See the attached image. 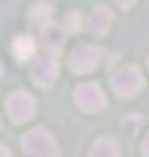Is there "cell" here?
I'll return each instance as SVG.
<instances>
[{"label":"cell","mask_w":149,"mask_h":157,"mask_svg":"<svg viewBox=\"0 0 149 157\" xmlns=\"http://www.w3.org/2000/svg\"><path fill=\"white\" fill-rule=\"evenodd\" d=\"M21 147H24V152L37 155V157H58V144L44 128L29 131V134L21 139Z\"/></svg>","instance_id":"obj_1"},{"label":"cell","mask_w":149,"mask_h":157,"mask_svg":"<svg viewBox=\"0 0 149 157\" xmlns=\"http://www.w3.org/2000/svg\"><path fill=\"white\" fill-rule=\"evenodd\" d=\"M144 86V76L136 66H123L113 73V89L120 97H133L136 92H141Z\"/></svg>","instance_id":"obj_2"},{"label":"cell","mask_w":149,"mask_h":157,"mask_svg":"<svg viewBox=\"0 0 149 157\" xmlns=\"http://www.w3.org/2000/svg\"><path fill=\"white\" fill-rule=\"evenodd\" d=\"M102 63V50L99 47H89V45H81L71 52L68 58V66L73 68L76 73H89Z\"/></svg>","instance_id":"obj_3"},{"label":"cell","mask_w":149,"mask_h":157,"mask_svg":"<svg viewBox=\"0 0 149 157\" xmlns=\"http://www.w3.org/2000/svg\"><path fill=\"white\" fill-rule=\"evenodd\" d=\"M34 110H37V102H34V97L26 94V92H13V94L8 97V115H11L13 123L29 121V118L34 115Z\"/></svg>","instance_id":"obj_4"},{"label":"cell","mask_w":149,"mask_h":157,"mask_svg":"<svg viewBox=\"0 0 149 157\" xmlns=\"http://www.w3.org/2000/svg\"><path fill=\"white\" fill-rule=\"evenodd\" d=\"M73 97H76V105L86 113H97L105 107V94H102V89L97 84H78Z\"/></svg>","instance_id":"obj_5"},{"label":"cell","mask_w":149,"mask_h":157,"mask_svg":"<svg viewBox=\"0 0 149 157\" xmlns=\"http://www.w3.org/2000/svg\"><path fill=\"white\" fill-rule=\"evenodd\" d=\"M32 76H34V81H37L39 86H50L52 81H55V76H58V63H55V55H39L37 58V63H34V68H32Z\"/></svg>","instance_id":"obj_6"},{"label":"cell","mask_w":149,"mask_h":157,"mask_svg":"<svg viewBox=\"0 0 149 157\" xmlns=\"http://www.w3.org/2000/svg\"><path fill=\"white\" fill-rule=\"evenodd\" d=\"M89 157H120V147H118L115 139L102 136V139L94 141V147H92V152H89Z\"/></svg>","instance_id":"obj_7"},{"label":"cell","mask_w":149,"mask_h":157,"mask_svg":"<svg viewBox=\"0 0 149 157\" xmlns=\"http://www.w3.org/2000/svg\"><path fill=\"white\" fill-rule=\"evenodd\" d=\"M110 24H113L110 11L99 6V8H94V13L89 16V32H94V34H105L107 29H110Z\"/></svg>","instance_id":"obj_8"},{"label":"cell","mask_w":149,"mask_h":157,"mask_svg":"<svg viewBox=\"0 0 149 157\" xmlns=\"http://www.w3.org/2000/svg\"><path fill=\"white\" fill-rule=\"evenodd\" d=\"M34 50H37V42H34L32 37H18L16 42H13V52H16L18 60H29V58L34 55Z\"/></svg>","instance_id":"obj_9"},{"label":"cell","mask_w":149,"mask_h":157,"mask_svg":"<svg viewBox=\"0 0 149 157\" xmlns=\"http://www.w3.org/2000/svg\"><path fill=\"white\" fill-rule=\"evenodd\" d=\"M78 24H81V16L78 13H71L66 18V26H71V32H78Z\"/></svg>","instance_id":"obj_10"},{"label":"cell","mask_w":149,"mask_h":157,"mask_svg":"<svg viewBox=\"0 0 149 157\" xmlns=\"http://www.w3.org/2000/svg\"><path fill=\"white\" fill-rule=\"evenodd\" d=\"M141 149H144V155L149 157V136H147V139H144V144H141Z\"/></svg>","instance_id":"obj_11"},{"label":"cell","mask_w":149,"mask_h":157,"mask_svg":"<svg viewBox=\"0 0 149 157\" xmlns=\"http://www.w3.org/2000/svg\"><path fill=\"white\" fill-rule=\"evenodd\" d=\"M0 157H11V155H8V149H6V147H0Z\"/></svg>","instance_id":"obj_12"}]
</instances>
